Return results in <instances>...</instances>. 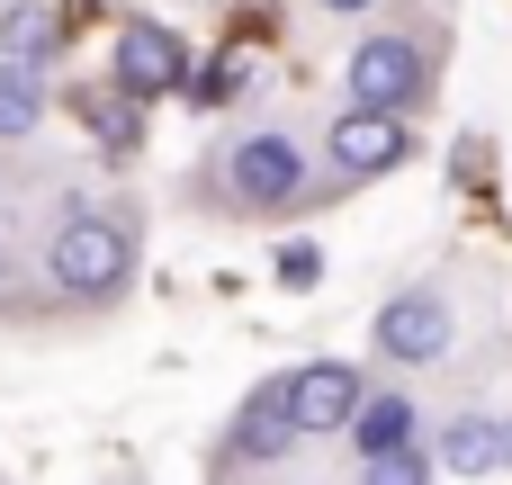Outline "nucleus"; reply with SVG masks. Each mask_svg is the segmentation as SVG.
<instances>
[{
  "instance_id": "obj_9",
  "label": "nucleus",
  "mask_w": 512,
  "mask_h": 485,
  "mask_svg": "<svg viewBox=\"0 0 512 485\" xmlns=\"http://www.w3.org/2000/svg\"><path fill=\"white\" fill-rule=\"evenodd\" d=\"M441 468L450 477H495V468H512V423L504 414H450L441 423Z\"/></svg>"
},
{
  "instance_id": "obj_3",
  "label": "nucleus",
  "mask_w": 512,
  "mask_h": 485,
  "mask_svg": "<svg viewBox=\"0 0 512 485\" xmlns=\"http://www.w3.org/2000/svg\"><path fill=\"white\" fill-rule=\"evenodd\" d=\"M405 153H414L405 108H360V99H351V108L324 126V180H315V207H333V198L360 189V180H387Z\"/></svg>"
},
{
  "instance_id": "obj_16",
  "label": "nucleus",
  "mask_w": 512,
  "mask_h": 485,
  "mask_svg": "<svg viewBox=\"0 0 512 485\" xmlns=\"http://www.w3.org/2000/svg\"><path fill=\"white\" fill-rule=\"evenodd\" d=\"M18 306V261H9V243H0V315Z\"/></svg>"
},
{
  "instance_id": "obj_10",
  "label": "nucleus",
  "mask_w": 512,
  "mask_h": 485,
  "mask_svg": "<svg viewBox=\"0 0 512 485\" xmlns=\"http://www.w3.org/2000/svg\"><path fill=\"white\" fill-rule=\"evenodd\" d=\"M0 54L27 63V72H45V63L63 54V9H45V0H0Z\"/></svg>"
},
{
  "instance_id": "obj_12",
  "label": "nucleus",
  "mask_w": 512,
  "mask_h": 485,
  "mask_svg": "<svg viewBox=\"0 0 512 485\" xmlns=\"http://www.w3.org/2000/svg\"><path fill=\"white\" fill-rule=\"evenodd\" d=\"M36 117H45V90H36V72L0 54V144H27V135H36Z\"/></svg>"
},
{
  "instance_id": "obj_8",
  "label": "nucleus",
  "mask_w": 512,
  "mask_h": 485,
  "mask_svg": "<svg viewBox=\"0 0 512 485\" xmlns=\"http://www.w3.org/2000/svg\"><path fill=\"white\" fill-rule=\"evenodd\" d=\"M360 396H369V378H360L351 360H306V369H288V414H297L306 441H315V432H351Z\"/></svg>"
},
{
  "instance_id": "obj_4",
  "label": "nucleus",
  "mask_w": 512,
  "mask_h": 485,
  "mask_svg": "<svg viewBox=\"0 0 512 485\" xmlns=\"http://www.w3.org/2000/svg\"><path fill=\"white\" fill-rule=\"evenodd\" d=\"M432 81H441V54H432L414 27L360 36L351 63H342V90H351L360 108H414V99H432Z\"/></svg>"
},
{
  "instance_id": "obj_15",
  "label": "nucleus",
  "mask_w": 512,
  "mask_h": 485,
  "mask_svg": "<svg viewBox=\"0 0 512 485\" xmlns=\"http://www.w3.org/2000/svg\"><path fill=\"white\" fill-rule=\"evenodd\" d=\"M315 279H324V252H315V243H288V252H279V288H297V297H306Z\"/></svg>"
},
{
  "instance_id": "obj_5",
  "label": "nucleus",
  "mask_w": 512,
  "mask_h": 485,
  "mask_svg": "<svg viewBox=\"0 0 512 485\" xmlns=\"http://www.w3.org/2000/svg\"><path fill=\"white\" fill-rule=\"evenodd\" d=\"M369 342H378V360H387V369H432V360H450V297H441L432 279L396 288V297L378 306Z\"/></svg>"
},
{
  "instance_id": "obj_7",
  "label": "nucleus",
  "mask_w": 512,
  "mask_h": 485,
  "mask_svg": "<svg viewBox=\"0 0 512 485\" xmlns=\"http://www.w3.org/2000/svg\"><path fill=\"white\" fill-rule=\"evenodd\" d=\"M117 90H126V99H171V90H189V45H180L171 27H153V18H126V36H117Z\"/></svg>"
},
{
  "instance_id": "obj_11",
  "label": "nucleus",
  "mask_w": 512,
  "mask_h": 485,
  "mask_svg": "<svg viewBox=\"0 0 512 485\" xmlns=\"http://www.w3.org/2000/svg\"><path fill=\"white\" fill-rule=\"evenodd\" d=\"M414 423H423V405H414V396H396V387H369V396H360V414H351V450H360V459H378V450H405V441H414Z\"/></svg>"
},
{
  "instance_id": "obj_1",
  "label": "nucleus",
  "mask_w": 512,
  "mask_h": 485,
  "mask_svg": "<svg viewBox=\"0 0 512 485\" xmlns=\"http://www.w3.org/2000/svg\"><path fill=\"white\" fill-rule=\"evenodd\" d=\"M198 207L207 216H225V225H270V216H297V207H315V162H306V144L288 135V126H234L207 162H198Z\"/></svg>"
},
{
  "instance_id": "obj_2",
  "label": "nucleus",
  "mask_w": 512,
  "mask_h": 485,
  "mask_svg": "<svg viewBox=\"0 0 512 485\" xmlns=\"http://www.w3.org/2000/svg\"><path fill=\"white\" fill-rule=\"evenodd\" d=\"M36 279H45L54 315H108V306L135 288V216L72 189V207H63L54 234H45Z\"/></svg>"
},
{
  "instance_id": "obj_17",
  "label": "nucleus",
  "mask_w": 512,
  "mask_h": 485,
  "mask_svg": "<svg viewBox=\"0 0 512 485\" xmlns=\"http://www.w3.org/2000/svg\"><path fill=\"white\" fill-rule=\"evenodd\" d=\"M315 9H324V18H369L378 0H315Z\"/></svg>"
},
{
  "instance_id": "obj_14",
  "label": "nucleus",
  "mask_w": 512,
  "mask_h": 485,
  "mask_svg": "<svg viewBox=\"0 0 512 485\" xmlns=\"http://www.w3.org/2000/svg\"><path fill=\"white\" fill-rule=\"evenodd\" d=\"M360 485H432V459L405 441V450H378V459H360Z\"/></svg>"
},
{
  "instance_id": "obj_13",
  "label": "nucleus",
  "mask_w": 512,
  "mask_h": 485,
  "mask_svg": "<svg viewBox=\"0 0 512 485\" xmlns=\"http://www.w3.org/2000/svg\"><path fill=\"white\" fill-rule=\"evenodd\" d=\"M72 108L99 126V144H135V126H144V99H126V90H81Z\"/></svg>"
},
{
  "instance_id": "obj_6",
  "label": "nucleus",
  "mask_w": 512,
  "mask_h": 485,
  "mask_svg": "<svg viewBox=\"0 0 512 485\" xmlns=\"http://www.w3.org/2000/svg\"><path fill=\"white\" fill-rule=\"evenodd\" d=\"M297 441H306V432H297V414H288V378H270V387L243 396V414L225 423L216 459H225V468H288Z\"/></svg>"
}]
</instances>
